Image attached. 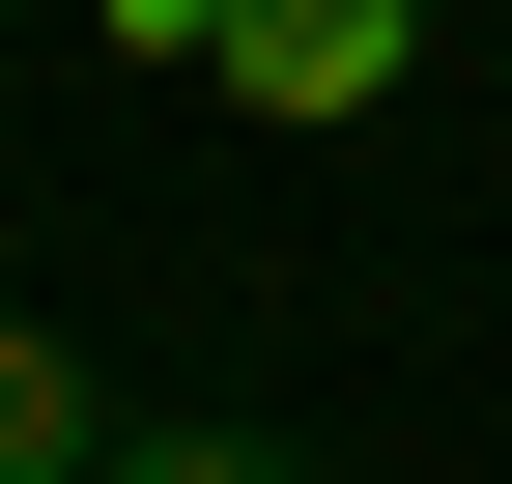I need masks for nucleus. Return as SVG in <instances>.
<instances>
[{
	"instance_id": "1",
	"label": "nucleus",
	"mask_w": 512,
	"mask_h": 484,
	"mask_svg": "<svg viewBox=\"0 0 512 484\" xmlns=\"http://www.w3.org/2000/svg\"><path fill=\"white\" fill-rule=\"evenodd\" d=\"M399 57H427V0H228L200 86L256 114V143H313V114H399Z\"/></svg>"
},
{
	"instance_id": "2",
	"label": "nucleus",
	"mask_w": 512,
	"mask_h": 484,
	"mask_svg": "<svg viewBox=\"0 0 512 484\" xmlns=\"http://www.w3.org/2000/svg\"><path fill=\"white\" fill-rule=\"evenodd\" d=\"M0 484H114V399H86V371H57V342H29V314H0Z\"/></svg>"
},
{
	"instance_id": "3",
	"label": "nucleus",
	"mask_w": 512,
	"mask_h": 484,
	"mask_svg": "<svg viewBox=\"0 0 512 484\" xmlns=\"http://www.w3.org/2000/svg\"><path fill=\"white\" fill-rule=\"evenodd\" d=\"M114 484H313V456H256V428H114Z\"/></svg>"
},
{
	"instance_id": "4",
	"label": "nucleus",
	"mask_w": 512,
	"mask_h": 484,
	"mask_svg": "<svg viewBox=\"0 0 512 484\" xmlns=\"http://www.w3.org/2000/svg\"><path fill=\"white\" fill-rule=\"evenodd\" d=\"M86 29H114V57H228V0H86Z\"/></svg>"
}]
</instances>
